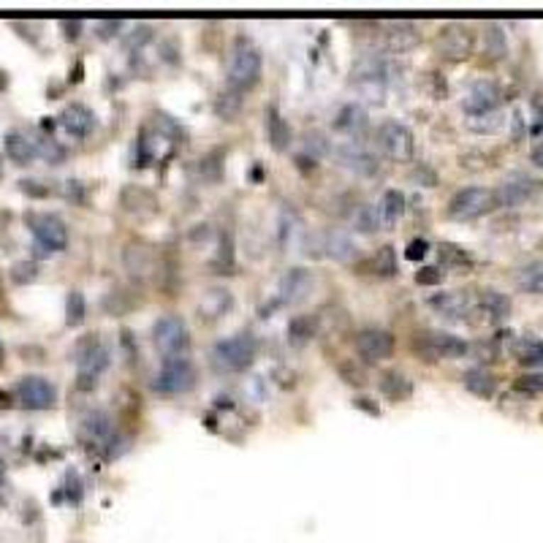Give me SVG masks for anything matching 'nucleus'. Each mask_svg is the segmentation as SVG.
Segmentation results:
<instances>
[{
    "instance_id": "49530a36",
    "label": "nucleus",
    "mask_w": 543,
    "mask_h": 543,
    "mask_svg": "<svg viewBox=\"0 0 543 543\" xmlns=\"http://www.w3.org/2000/svg\"><path fill=\"white\" fill-rule=\"evenodd\" d=\"M440 269H434V266H424V269H419V275H416V283L419 285H437L440 283Z\"/></svg>"
},
{
    "instance_id": "412c9836",
    "label": "nucleus",
    "mask_w": 543,
    "mask_h": 543,
    "mask_svg": "<svg viewBox=\"0 0 543 543\" xmlns=\"http://www.w3.org/2000/svg\"><path fill=\"white\" fill-rule=\"evenodd\" d=\"M231 307H234V299L226 288H209V291L202 296V302H199V312H202V318H207V321L223 318Z\"/></svg>"
},
{
    "instance_id": "37998d69",
    "label": "nucleus",
    "mask_w": 543,
    "mask_h": 543,
    "mask_svg": "<svg viewBox=\"0 0 543 543\" xmlns=\"http://www.w3.org/2000/svg\"><path fill=\"white\" fill-rule=\"evenodd\" d=\"M150 38H153V25H136L133 33L125 35V44H128L131 49H139L141 44H147Z\"/></svg>"
},
{
    "instance_id": "423d86ee",
    "label": "nucleus",
    "mask_w": 543,
    "mask_h": 543,
    "mask_svg": "<svg viewBox=\"0 0 543 543\" xmlns=\"http://www.w3.org/2000/svg\"><path fill=\"white\" fill-rule=\"evenodd\" d=\"M413 351L421 361L462 358L467 353V342L449 331H421L413 337Z\"/></svg>"
},
{
    "instance_id": "cd10ccee",
    "label": "nucleus",
    "mask_w": 543,
    "mask_h": 543,
    "mask_svg": "<svg viewBox=\"0 0 543 543\" xmlns=\"http://www.w3.org/2000/svg\"><path fill=\"white\" fill-rule=\"evenodd\" d=\"M462 380H465V388L470 391V394L483 397V400H489V397L495 394V388H497L492 373H486L483 367H473V370H467Z\"/></svg>"
},
{
    "instance_id": "72a5a7b5",
    "label": "nucleus",
    "mask_w": 543,
    "mask_h": 543,
    "mask_svg": "<svg viewBox=\"0 0 543 543\" xmlns=\"http://www.w3.org/2000/svg\"><path fill=\"white\" fill-rule=\"evenodd\" d=\"M483 44H486V55H492V57H505V52H508V44H505V33L503 28L492 22V25H486V33H483Z\"/></svg>"
},
{
    "instance_id": "79ce46f5",
    "label": "nucleus",
    "mask_w": 543,
    "mask_h": 543,
    "mask_svg": "<svg viewBox=\"0 0 543 543\" xmlns=\"http://www.w3.org/2000/svg\"><path fill=\"white\" fill-rule=\"evenodd\" d=\"M299 226V215H294V212H283L280 215V231H278V236H280V245L283 248H288L291 245V239H294V229ZM299 231V229H296Z\"/></svg>"
},
{
    "instance_id": "4be33fe9",
    "label": "nucleus",
    "mask_w": 543,
    "mask_h": 543,
    "mask_svg": "<svg viewBox=\"0 0 543 543\" xmlns=\"http://www.w3.org/2000/svg\"><path fill=\"white\" fill-rule=\"evenodd\" d=\"M478 310H481V315H486V321L503 324L511 315V299L500 291H483L478 296Z\"/></svg>"
},
{
    "instance_id": "e433bc0d",
    "label": "nucleus",
    "mask_w": 543,
    "mask_h": 543,
    "mask_svg": "<svg viewBox=\"0 0 543 543\" xmlns=\"http://www.w3.org/2000/svg\"><path fill=\"white\" fill-rule=\"evenodd\" d=\"M82 321H84V296L79 291H71L65 299V324L79 326Z\"/></svg>"
},
{
    "instance_id": "09e8293b",
    "label": "nucleus",
    "mask_w": 543,
    "mask_h": 543,
    "mask_svg": "<svg viewBox=\"0 0 543 543\" xmlns=\"http://www.w3.org/2000/svg\"><path fill=\"white\" fill-rule=\"evenodd\" d=\"M532 163L543 169V141H538V144L532 147Z\"/></svg>"
},
{
    "instance_id": "0eeeda50",
    "label": "nucleus",
    "mask_w": 543,
    "mask_h": 543,
    "mask_svg": "<svg viewBox=\"0 0 543 543\" xmlns=\"http://www.w3.org/2000/svg\"><path fill=\"white\" fill-rule=\"evenodd\" d=\"M378 147L394 163H410L416 155V136L400 120H386L378 128Z\"/></svg>"
},
{
    "instance_id": "bb28decb",
    "label": "nucleus",
    "mask_w": 543,
    "mask_h": 543,
    "mask_svg": "<svg viewBox=\"0 0 543 543\" xmlns=\"http://www.w3.org/2000/svg\"><path fill=\"white\" fill-rule=\"evenodd\" d=\"M82 434L90 437L95 443H106L111 437V419L104 410H90L82 416Z\"/></svg>"
},
{
    "instance_id": "ddd939ff",
    "label": "nucleus",
    "mask_w": 543,
    "mask_h": 543,
    "mask_svg": "<svg viewBox=\"0 0 543 543\" xmlns=\"http://www.w3.org/2000/svg\"><path fill=\"white\" fill-rule=\"evenodd\" d=\"M500 106V87L492 79H478L467 87L465 98H462V109H465L470 117H483V114H492Z\"/></svg>"
},
{
    "instance_id": "7c9ffc66",
    "label": "nucleus",
    "mask_w": 543,
    "mask_h": 543,
    "mask_svg": "<svg viewBox=\"0 0 543 543\" xmlns=\"http://www.w3.org/2000/svg\"><path fill=\"white\" fill-rule=\"evenodd\" d=\"M294 139V133H291V125L285 123L283 117H280L278 109H269V141H272V147L275 150H288V144Z\"/></svg>"
},
{
    "instance_id": "f8f14e48",
    "label": "nucleus",
    "mask_w": 543,
    "mask_h": 543,
    "mask_svg": "<svg viewBox=\"0 0 543 543\" xmlns=\"http://www.w3.org/2000/svg\"><path fill=\"white\" fill-rule=\"evenodd\" d=\"M16 397L28 410H49L57 402V388L41 375H28L16 383Z\"/></svg>"
},
{
    "instance_id": "9b49d317",
    "label": "nucleus",
    "mask_w": 543,
    "mask_h": 543,
    "mask_svg": "<svg viewBox=\"0 0 543 543\" xmlns=\"http://www.w3.org/2000/svg\"><path fill=\"white\" fill-rule=\"evenodd\" d=\"M394 348H397L394 334L386 331V329L370 326V329H361L356 334V351L367 364H378L383 358H391L394 356Z\"/></svg>"
},
{
    "instance_id": "7ed1b4c3",
    "label": "nucleus",
    "mask_w": 543,
    "mask_h": 543,
    "mask_svg": "<svg viewBox=\"0 0 543 543\" xmlns=\"http://www.w3.org/2000/svg\"><path fill=\"white\" fill-rule=\"evenodd\" d=\"M256 358V340L250 334H234L212 348V364L220 373H242Z\"/></svg>"
},
{
    "instance_id": "1a4fd4ad",
    "label": "nucleus",
    "mask_w": 543,
    "mask_h": 543,
    "mask_svg": "<svg viewBox=\"0 0 543 543\" xmlns=\"http://www.w3.org/2000/svg\"><path fill=\"white\" fill-rule=\"evenodd\" d=\"M473 31L462 25V22H449L443 25L437 33V52L446 57V60H465L473 55Z\"/></svg>"
},
{
    "instance_id": "5701e85b",
    "label": "nucleus",
    "mask_w": 543,
    "mask_h": 543,
    "mask_svg": "<svg viewBox=\"0 0 543 543\" xmlns=\"http://www.w3.org/2000/svg\"><path fill=\"white\" fill-rule=\"evenodd\" d=\"M364 125H367V109L361 106V104H345L334 114V131L348 133V136H356Z\"/></svg>"
},
{
    "instance_id": "de8ad7c7",
    "label": "nucleus",
    "mask_w": 543,
    "mask_h": 543,
    "mask_svg": "<svg viewBox=\"0 0 543 543\" xmlns=\"http://www.w3.org/2000/svg\"><path fill=\"white\" fill-rule=\"evenodd\" d=\"M125 25L123 22H98V35H104V38H111L114 33H123Z\"/></svg>"
},
{
    "instance_id": "58836bf2",
    "label": "nucleus",
    "mask_w": 543,
    "mask_h": 543,
    "mask_svg": "<svg viewBox=\"0 0 543 543\" xmlns=\"http://www.w3.org/2000/svg\"><path fill=\"white\" fill-rule=\"evenodd\" d=\"M305 153H307L312 160L324 158L326 153H329V139H326L324 133H318V131H310V133L305 136Z\"/></svg>"
},
{
    "instance_id": "f3484780",
    "label": "nucleus",
    "mask_w": 543,
    "mask_h": 543,
    "mask_svg": "<svg viewBox=\"0 0 543 543\" xmlns=\"http://www.w3.org/2000/svg\"><path fill=\"white\" fill-rule=\"evenodd\" d=\"M532 193H535V182L530 180L527 174H513L500 185L497 202H500V207H522Z\"/></svg>"
},
{
    "instance_id": "c9c22d12",
    "label": "nucleus",
    "mask_w": 543,
    "mask_h": 543,
    "mask_svg": "<svg viewBox=\"0 0 543 543\" xmlns=\"http://www.w3.org/2000/svg\"><path fill=\"white\" fill-rule=\"evenodd\" d=\"M467 128L476 131V133H497L503 128V114L500 111H492V114H483V117H470L467 120Z\"/></svg>"
},
{
    "instance_id": "9d476101",
    "label": "nucleus",
    "mask_w": 543,
    "mask_h": 543,
    "mask_svg": "<svg viewBox=\"0 0 543 543\" xmlns=\"http://www.w3.org/2000/svg\"><path fill=\"white\" fill-rule=\"evenodd\" d=\"M31 229L44 253H62L68 248V229L57 215H31Z\"/></svg>"
},
{
    "instance_id": "c03bdc74",
    "label": "nucleus",
    "mask_w": 543,
    "mask_h": 543,
    "mask_svg": "<svg viewBox=\"0 0 543 543\" xmlns=\"http://www.w3.org/2000/svg\"><path fill=\"white\" fill-rule=\"evenodd\" d=\"M516 388L525 394H541L543 391V375H522L516 380Z\"/></svg>"
},
{
    "instance_id": "8fccbe9b",
    "label": "nucleus",
    "mask_w": 543,
    "mask_h": 543,
    "mask_svg": "<svg viewBox=\"0 0 543 543\" xmlns=\"http://www.w3.org/2000/svg\"><path fill=\"white\" fill-rule=\"evenodd\" d=\"M62 28H65V31H71L68 33L71 38H77V31L82 33V22H62Z\"/></svg>"
},
{
    "instance_id": "39448f33",
    "label": "nucleus",
    "mask_w": 543,
    "mask_h": 543,
    "mask_svg": "<svg viewBox=\"0 0 543 543\" xmlns=\"http://www.w3.org/2000/svg\"><path fill=\"white\" fill-rule=\"evenodd\" d=\"M153 345L163 358L182 356L190 348V331L180 315H163L153 326Z\"/></svg>"
},
{
    "instance_id": "f704fd0d",
    "label": "nucleus",
    "mask_w": 543,
    "mask_h": 543,
    "mask_svg": "<svg viewBox=\"0 0 543 543\" xmlns=\"http://www.w3.org/2000/svg\"><path fill=\"white\" fill-rule=\"evenodd\" d=\"M373 272H378V275H386V278L397 275V256H394V248H391V245H386V248H380L378 253H375Z\"/></svg>"
},
{
    "instance_id": "a878e982",
    "label": "nucleus",
    "mask_w": 543,
    "mask_h": 543,
    "mask_svg": "<svg viewBox=\"0 0 543 543\" xmlns=\"http://www.w3.org/2000/svg\"><path fill=\"white\" fill-rule=\"evenodd\" d=\"M324 250H326V256H329V258H334V261H340V264H345V261H353V258H356V253H358L356 242L342 231L329 234V236H326V242H324Z\"/></svg>"
},
{
    "instance_id": "a211bd4d",
    "label": "nucleus",
    "mask_w": 543,
    "mask_h": 543,
    "mask_svg": "<svg viewBox=\"0 0 543 543\" xmlns=\"http://www.w3.org/2000/svg\"><path fill=\"white\" fill-rule=\"evenodd\" d=\"M340 166L348 171H353V174H361V177H370L378 171V160H375L373 153H367L361 144H342L340 153Z\"/></svg>"
},
{
    "instance_id": "c756f323",
    "label": "nucleus",
    "mask_w": 543,
    "mask_h": 543,
    "mask_svg": "<svg viewBox=\"0 0 543 543\" xmlns=\"http://www.w3.org/2000/svg\"><path fill=\"white\" fill-rule=\"evenodd\" d=\"M378 209H380L383 226H394V223L405 215L407 199H405V193H400V190H386V193H383V202H380Z\"/></svg>"
},
{
    "instance_id": "3c124183",
    "label": "nucleus",
    "mask_w": 543,
    "mask_h": 543,
    "mask_svg": "<svg viewBox=\"0 0 543 543\" xmlns=\"http://www.w3.org/2000/svg\"><path fill=\"white\" fill-rule=\"evenodd\" d=\"M3 470H6V462H3V459H0V476H3Z\"/></svg>"
},
{
    "instance_id": "f03ea898",
    "label": "nucleus",
    "mask_w": 543,
    "mask_h": 543,
    "mask_svg": "<svg viewBox=\"0 0 543 543\" xmlns=\"http://www.w3.org/2000/svg\"><path fill=\"white\" fill-rule=\"evenodd\" d=\"M500 202H497V190L492 187H462L451 196L449 207H446V215L451 220H478V217L495 212Z\"/></svg>"
},
{
    "instance_id": "ea45409f",
    "label": "nucleus",
    "mask_w": 543,
    "mask_h": 543,
    "mask_svg": "<svg viewBox=\"0 0 543 543\" xmlns=\"http://www.w3.org/2000/svg\"><path fill=\"white\" fill-rule=\"evenodd\" d=\"M35 278H38V264L35 261H16L11 266V280H14L16 285H28Z\"/></svg>"
},
{
    "instance_id": "a19ab883",
    "label": "nucleus",
    "mask_w": 543,
    "mask_h": 543,
    "mask_svg": "<svg viewBox=\"0 0 543 543\" xmlns=\"http://www.w3.org/2000/svg\"><path fill=\"white\" fill-rule=\"evenodd\" d=\"M440 258H443V264L456 266V269L473 264V261H470V256H467L462 248H456V245H440Z\"/></svg>"
},
{
    "instance_id": "4c0bfd02",
    "label": "nucleus",
    "mask_w": 543,
    "mask_h": 543,
    "mask_svg": "<svg viewBox=\"0 0 543 543\" xmlns=\"http://www.w3.org/2000/svg\"><path fill=\"white\" fill-rule=\"evenodd\" d=\"M35 155H41L44 160L57 166V163H62V158H65V150H62L57 141L41 139V141H35Z\"/></svg>"
},
{
    "instance_id": "aec40b11",
    "label": "nucleus",
    "mask_w": 543,
    "mask_h": 543,
    "mask_svg": "<svg viewBox=\"0 0 543 543\" xmlns=\"http://www.w3.org/2000/svg\"><path fill=\"white\" fill-rule=\"evenodd\" d=\"M6 155L11 158L16 166H31L33 158H35V141L22 131H9L6 133Z\"/></svg>"
},
{
    "instance_id": "b1692460",
    "label": "nucleus",
    "mask_w": 543,
    "mask_h": 543,
    "mask_svg": "<svg viewBox=\"0 0 543 543\" xmlns=\"http://www.w3.org/2000/svg\"><path fill=\"white\" fill-rule=\"evenodd\" d=\"M380 391L391 402H402V400H407L413 394V383L400 370H386V373L380 375Z\"/></svg>"
},
{
    "instance_id": "dca6fc26",
    "label": "nucleus",
    "mask_w": 543,
    "mask_h": 543,
    "mask_svg": "<svg viewBox=\"0 0 543 543\" xmlns=\"http://www.w3.org/2000/svg\"><path fill=\"white\" fill-rule=\"evenodd\" d=\"M429 307L434 312H440L443 318H451V321H462L470 307H473V302H470V296L465 291H443V294H434L429 299Z\"/></svg>"
},
{
    "instance_id": "20e7f679",
    "label": "nucleus",
    "mask_w": 543,
    "mask_h": 543,
    "mask_svg": "<svg viewBox=\"0 0 543 543\" xmlns=\"http://www.w3.org/2000/svg\"><path fill=\"white\" fill-rule=\"evenodd\" d=\"M77 364H79V386L93 388L95 378L106 373L111 364V351L104 340H98L95 334H87L84 340L77 345Z\"/></svg>"
},
{
    "instance_id": "2eb2a0df",
    "label": "nucleus",
    "mask_w": 543,
    "mask_h": 543,
    "mask_svg": "<svg viewBox=\"0 0 543 543\" xmlns=\"http://www.w3.org/2000/svg\"><path fill=\"white\" fill-rule=\"evenodd\" d=\"M312 275L307 269H302V266H294V269H288L283 280H280V302L283 305H299V302H305L312 291Z\"/></svg>"
},
{
    "instance_id": "393cba45",
    "label": "nucleus",
    "mask_w": 543,
    "mask_h": 543,
    "mask_svg": "<svg viewBox=\"0 0 543 543\" xmlns=\"http://www.w3.org/2000/svg\"><path fill=\"white\" fill-rule=\"evenodd\" d=\"M513 356L522 367L530 370H541L543 367V340L538 337H522L513 345Z\"/></svg>"
},
{
    "instance_id": "603ef678",
    "label": "nucleus",
    "mask_w": 543,
    "mask_h": 543,
    "mask_svg": "<svg viewBox=\"0 0 543 543\" xmlns=\"http://www.w3.org/2000/svg\"><path fill=\"white\" fill-rule=\"evenodd\" d=\"M0 361H3V345H0Z\"/></svg>"
},
{
    "instance_id": "473e14b6",
    "label": "nucleus",
    "mask_w": 543,
    "mask_h": 543,
    "mask_svg": "<svg viewBox=\"0 0 543 543\" xmlns=\"http://www.w3.org/2000/svg\"><path fill=\"white\" fill-rule=\"evenodd\" d=\"M353 223H356V229L361 234H375L380 226H383V220H380V209H378L375 204H361V207L356 209Z\"/></svg>"
},
{
    "instance_id": "6e6552de",
    "label": "nucleus",
    "mask_w": 543,
    "mask_h": 543,
    "mask_svg": "<svg viewBox=\"0 0 543 543\" xmlns=\"http://www.w3.org/2000/svg\"><path fill=\"white\" fill-rule=\"evenodd\" d=\"M196 386V367L187 361L185 356L163 358L160 370L155 373V391L166 394V397H177L185 394Z\"/></svg>"
},
{
    "instance_id": "2f4dec72",
    "label": "nucleus",
    "mask_w": 543,
    "mask_h": 543,
    "mask_svg": "<svg viewBox=\"0 0 543 543\" xmlns=\"http://www.w3.org/2000/svg\"><path fill=\"white\" fill-rule=\"evenodd\" d=\"M315 331H318V318L315 315H296L294 321L288 324V337L291 342H307L315 337Z\"/></svg>"
},
{
    "instance_id": "6ab92c4d",
    "label": "nucleus",
    "mask_w": 543,
    "mask_h": 543,
    "mask_svg": "<svg viewBox=\"0 0 543 543\" xmlns=\"http://www.w3.org/2000/svg\"><path fill=\"white\" fill-rule=\"evenodd\" d=\"M421 41L419 28L413 22H386V44L394 52H407Z\"/></svg>"
},
{
    "instance_id": "4468645a",
    "label": "nucleus",
    "mask_w": 543,
    "mask_h": 543,
    "mask_svg": "<svg viewBox=\"0 0 543 543\" xmlns=\"http://www.w3.org/2000/svg\"><path fill=\"white\" fill-rule=\"evenodd\" d=\"M60 128L71 136V139H87L90 133L95 131V114L93 109H87L84 104H71L60 111Z\"/></svg>"
},
{
    "instance_id": "c85d7f7f",
    "label": "nucleus",
    "mask_w": 543,
    "mask_h": 543,
    "mask_svg": "<svg viewBox=\"0 0 543 543\" xmlns=\"http://www.w3.org/2000/svg\"><path fill=\"white\" fill-rule=\"evenodd\" d=\"M516 285L525 294H543V258L530 261L516 272Z\"/></svg>"
},
{
    "instance_id": "a18cd8bd",
    "label": "nucleus",
    "mask_w": 543,
    "mask_h": 543,
    "mask_svg": "<svg viewBox=\"0 0 543 543\" xmlns=\"http://www.w3.org/2000/svg\"><path fill=\"white\" fill-rule=\"evenodd\" d=\"M427 253H429L427 239H413V242L405 248V258H407V261H421V258H427Z\"/></svg>"
},
{
    "instance_id": "f257e3e1",
    "label": "nucleus",
    "mask_w": 543,
    "mask_h": 543,
    "mask_svg": "<svg viewBox=\"0 0 543 543\" xmlns=\"http://www.w3.org/2000/svg\"><path fill=\"white\" fill-rule=\"evenodd\" d=\"M261 71H264V57H261L258 47L248 38H236V44L231 49V60H229V71H226L229 87L234 93H245V90L258 84Z\"/></svg>"
}]
</instances>
